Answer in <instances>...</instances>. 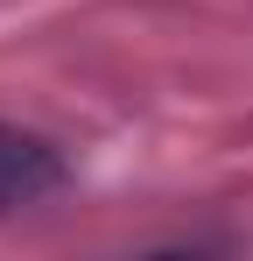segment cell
<instances>
[{
  "instance_id": "cell-1",
  "label": "cell",
  "mask_w": 253,
  "mask_h": 261,
  "mask_svg": "<svg viewBox=\"0 0 253 261\" xmlns=\"http://www.w3.org/2000/svg\"><path fill=\"white\" fill-rule=\"evenodd\" d=\"M56 184H64V163H56L49 141L0 127V212H7V205H36V198H49Z\"/></svg>"
}]
</instances>
